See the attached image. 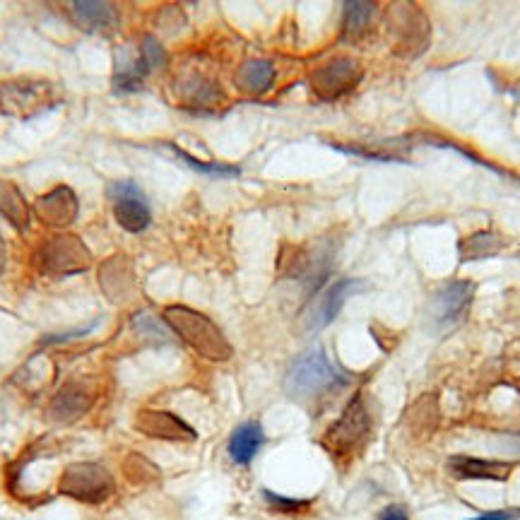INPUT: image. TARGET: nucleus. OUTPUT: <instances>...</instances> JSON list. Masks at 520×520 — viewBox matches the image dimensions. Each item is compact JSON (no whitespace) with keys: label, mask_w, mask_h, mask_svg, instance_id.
<instances>
[{"label":"nucleus","mask_w":520,"mask_h":520,"mask_svg":"<svg viewBox=\"0 0 520 520\" xmlns=\"http://www.w3.org/2000/svg\"><path fill=\"white\" fill-rule=\"evenodd\" d=\"M164 318H167L169 328L200 357L210 359V362H227L232 357V345L205 313L195 311L191 306H167Z\"/></svg>","instance_id":"nucleus-1"},{"label":"nucleus","mask_w":520,"mask_h":520,"mask_svg":"<svg viewBox=\"0 0 520 520\" xmlns=\"http://www.w3.org/2000/svg\"><path fill=\"white\" fill-rule=\"evenodd\" d=\"M342 383H345V376L335 369V364L330 362L323 350H309L301 354L285 378L287 393L294 400H301V403L321 398L323 393L342 386Z\"/></svg>","instance_id":"nucleus-2"},{"label":"nucleus","mask_w":520,"mask_h":520,"mask_svg":"<svg viewBox=\"0 0 520 520\" xmlns=\"http://www.w3.org/2000/svg\"><path fill=\"white\" fill-rule=\"evenodd\" d=\"M56 104V85L44 78H13L0 82V111L10 118L39 116Z\"/></svg>","instance_id":"nucleus-3"},{"label":"nucleus","mask_w":520,"mask_h":520,"mask_svg":"<svg viewBox=\"0 0 520 520\" xmlns=\"http://www.w3.org/2000/svg\"><path fill=\"white\" fill-rule=\"evenodd\" d=\"M369 431H371L369 410H366L362 395H354L338 422L330 424V429L325 431L323 446L328 448V453L333 455L335 460L345 463V460H350L352 455L364 446Z\"/></svg>","instance_id":"nucleus-4"},{"label":"nucleus","mask_w":520,"mask_h":520,"mask_svg":"<svg viewBox=\"0 0 520 520\" xmlns=\"http://www.w3.org/2000/svg\"><path fill=\"white\" fill-rule=\"evenodd\" d=\"M34 265L49 277H68L87 273L92 268V256L78 236L56 234L37 248Z\"/></svg>","instance_id":"nucleus-5"},{"label":"nucleus","mask_w":520,"mask_h":520,"mask_svg":"<svg viewBox=\"0 0 520 520\" xmlns=\"http://www.w3.org/2000/svg\"><path fill=\"white\" fill-rule=\"evenodd\" d=\"M475 285L468 280H455L436 289L427 301V321L436 333H448L458 328L463 318L468 316Z\"/></svg>","instance_id":"nucleus-6"},{"label":"nucleus","mask_w":520,"mask_h":520,"mask_svg":"<svg viewBox=\"0 0 520 520\" xmlns=\"http://www.w3.org/2000/svg\"><path fill=\"white\" fill-rule=\"evenodd\" d=\"M61 494L82 504H102L114 494V477L99 463H73L61 475Z\"/></svg>","instance_id":"nucleus-7"},{"label":"nucleus","mask_w":520,"mask_h":520,"mask_svg":"<svg viewBox=\"0 0 520 520\" xmlns=\"http://www.w3.org/2000/svg\"><path fill=\"white\" fill-rule=\"evenodd\" d=\"M109 198L114 200V217L130 234L145 232L150 227V205L143 191L135 183L121 181L109 188Z\"/></svg>","instance_id":"nucleus-8"},{"label":"nucleus","mask_w":520,"mask_h":520,"mask_svg":"<svg viewBox=\"0 0 520 520\" xmlns=\"http://www.w3.org/2000/svg\"><path fill=\"white\" fill-rule=\"evenodd\" d=\"M364 282L362 280H338L335 285L325 287V292H321L316 297V301L309 306L304 316V325L309 333H316V330H323L325 325H330L338 318V313L345 306V301L354 297L357 292H362Z\"/></svg>","instance_id":"nucleus-9"},{"label":"nucleus","mask_w":520,"mask_h":520,"mask_svg":"<svg viewBox=\"0 0 520 520\" xmlns=\"http://www.w3.org/2000/svg\"><path fill=\"white\" fill-rule=\"evenodd\" d=\"M362 80V68L352 58L340 56L335 61L325 63L311 75V87L316 97L321 99H338L342 94L354 90V85Z\"/></svg>","instance_id":"nucleus-10"},{"label":"nucleus","mask_w":520,"mask_h":520,"mask_svg":"<svg viewBox=\"0 0 520 520\" xmlns=\"http://www.w3.org/2000/svg\"><path fill=\"white\" fill-rule=\"evenodd\" d=\"M135 429L143 431L150 439L174 441V443H191L198 439L191 424L183 422L181 417L171 415V412L162 410H143L135 417Z\"/></svg>","instance_id":"nucleus-11"},{"label":"nucleus","mask_w":520,"mask_h":520,"mask_svg":"<svg viewBox=\"0 0 520 520\" xmlns=\"http://www.w3.org/2000/svg\"><path fill=\"white\" fill-rule=\"evenodd\" d=\"M34 212L44 224L56 229H65L78 217V198L68 186H56L53 191L39 195L34 203Z\"/></svg>","instance_id":"nucleus-12"},{"label":"nucleus","mask_w":520,"mask_h":520,"mask_svg":"<svg viewBox=\"0 0 520 520\" xmlns=\"http://www.w3.org/2000/svg\"><path fill=\"white\" fill-rule=\"evenodd\" d=\"M94 403V393L87 383H68L53 395L49 405V419L58 424L78 422Z\"/></svg>","instance_id":"nucleus-13"},{"label":"nucleus","mask_w":520,"mask_h":520,"mask_svg":"<svg viewBox=\"0 0 520 520\" xmlns=\"http://www.w3.org/2000/svg\"><path fill=\"white\" fill-rule=\"evenodd\" d=\"M448 468H451V472L458 477V480H489V482H506L513 472L511 463L470 458V455H453Z\"/></svg>","instance_id":"nucleus-14"},{"label":"nucleus","mask_w":520,"mask_h":520,"mask_svg":"<svg viewBox=\"0 0 520 520\" xmlns=\"http://www.w3.org/2000/svg\"><path fill=\"white\" fill-rule=\"evenodd\" d=\"M70 15L85 32H106L118 22V10L104 0H78L70 5Z\"/></svg>","instance_id":"nucleus-15"},{"label":"nucleus","mask_w":520,"mask_h":520,"mask_svg":"<svg viewBox=\"0 0 520 520\" xmlns=\"http://www.w3.org/2000/svg\"><path fill=\"white\" fill-rule=\"evenodd\" d=\"M265 443L263 427L258 422H246L234 431L232 439H229V455L236 465H248L256 458L260 448Z\"/></svg>","instance_id":"nucleus-16"},{"label":"nucleus","mask_w":520,"mask_h":520,"mask_svg":"<svg viewBox=\"0 0 520 520\" xmlns=\"http://www.w3.org/2000/svg\"><path fill=\"white\" fill-rule=\"evenodd\" d=\"M0 215L5 217L17 232H27L32 212H29L27 200L22 198L20 188L10 181H0Z\"/></svg>","instance_id":"nucleus-17"},{"label":"nucleus","mask_w":520,"mask_h":520,"mask_svg":"<svg viewBox=\"0 0 520 520\" xmlns=\"http://www.w3.org/2000/svg\"><path fill=\"white\" fill-rule=\"evenodd\" d=\"M236 80H239L241 90L248 94H265L275 82V65L265 58H253L241 65Z\"/></svg>","instance_id":"nucleus-18"},{"label":"nucleus","mask_w":520,"mask_h":520,"mask_svg":"<svg viewBox=\"0 0 520 520\" xmlns=\"http://www.w3.org/2000/svg\"><path fill=\"white\" fill-rule=\"evenodd\" d=\"M147 73H150V65H147L143 53L130 56L128 61H123V58L118 56L116 73H114L116 92H135L140 85H143Z\"/></svg>","instance_id":"nucleus-19"},{"label":"nucleus","mask_w":520,"mask_h":520,"mask_svg":"<svg viewBox=\"0 0 520 520\" xmlns=\"http://www.w3.org/2000/svg\"><path fill=\"white\" fill-rule=\"evenodd\" d=\"M501 246H504V239L496 232H475L470 234L468 239H463V244H460V256H463V260L489 258L494 256V253H499Z\"/></svg>","instance_id":"nucleus-20"},{"label":"nucleus","mask_w":520,"mask_h":520,"mask_svg":"<svg viewBox=\"0 0 520 520\" xmlns=\"http://www.w3.org/2000/svg\"><path fill=\"white\" fill-rule=\"evenodd\" d=\"M374 5L369 3H347L345 5V20H342V32L345 37H359L371 22Z\"/></svg>","instance_id":"nucleus-21"},{"label":"nucleus","mask_w":520,"mask_h":520,"mask_svg":"<svg viewBox=\"0 0 520 520\" xmlns=\"http://www.w3.org/2000/svg\"><path fill=\"white\" fill-rule=\"evenodd\" d=\"M133 325L145 340H150V342H167L169 340L167 328H162L152 313H138V316H133Z\"/></svg>","instance_id":"nucleus-22"},{"label":"nucleus","mask_w":520,"mask_h":520,"mask_svg":"<svg viewBox=\"0 0 520 520\" xmlns=\"http://www.w3.org/2000/svg\"><path fill=\"white\" fill-rule=\"evenodd\" d=\"M171 150H174L176 157H181L188 167L200 171V174H208V176H236L239 174V169L236 167H227V164H205V162H198V159H193L188 152L179 150V147H171Z\"/></svg>","instance_id":"nucleus-23"},{"label":"nucleus","mask_w":520,"mask_h":520,"mask_svg":"<svg viewBox=\"0 0 520 520\" xmlns=\"http://www.w3.org/2000/svg\"><path fill=\"white\" fill-rule=\"evenodd\" d=\"M140 53H143V58L147 61V65H150V70H155L157 65L164 63V49L157 39L145 37L143 49H140Z\"/></svg>","instance_id":"nucleus-24"},{"label":"nucleus","mask_w":520,"mask_h":520,"mask_svg":"<svg viewBox=\"0 0 520 520\" xmlns=\"http://www.w3.org/2000/svg\"><path fill=\"white\" fill-rule=\"evenodd\" d=\"M265 499H268L270 506L280 508V511H301V508L309 506V501H301V499H285V496H277V494H270L265 492L263 494Z\"/></svg>","instance_id":"nucleus-25"},{"label":"nucleus","mask_w":520,"mask_h":520,"mask_svg":"<svg viewBox=\"0 0 520 520\" xmlns=\"http://www.w3.org/2000/svg\"><path fill=\"white\" fill-rule=\"evenodd\" d=\"M378 520H410V513L403 506H388L386 511L378 516Z\"/></svg>","instance_id":"nucleus-26"},{"label":"nucleus","mask_w":520,"mask_h":520,"mask_svg":"<svg viewBox=\"0 0 520 520\" xmlns=\"http://www.w3.org/2000/svg\"><path fill=\"white\" fill-rule=\"evenodd\" d=\"M472 520H520V511H492Z\"/></svg>","instance_id":"nucleus-27"},{"label":"nucleus","mask_w":520,"mask_h":520,"mask_svg":"<svg viewBox=\"0 0 520 520\" xmlns=\"http://www.w3.org/2000/svg\"><path fill=\"white\" fill-rule=\"evenodd\" d=\"M3 263H5V246H3V239H0V270H3Z\"/></svg>","instance_id":"nucleus-28"}]
</instances>
